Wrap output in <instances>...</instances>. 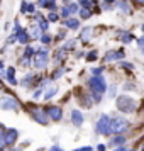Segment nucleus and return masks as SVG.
Instances as JSON below:
<instances>
[{
  "instance_id": "c85d7f7f",
  "label": "nucleus",
  "mask_w": 144,
  "mask_h": 151,
  "mask_svg": "<svg viewBox=\"0 0 144 151\" xmlns=\"http://www.w3.org/2000/svg\"><path fill=\"white\" fill-rule=\"evenodd\" d=\"M48 19H49V21H51V22H53V21H56V19H58V15H56L54 12H51V14H49V17H48Z\"/></svg>"
},
{
  "instance_id": "6e6552de",
  "label": "nucleus",
  "mask_w": 144,
  "mask_h": 151,
  "mask_svg": "<svg viewBox=\"0 0 144 151\" xmlns=\"http://www.w3.org/2000/svg\"><path fill=\"white\" fill-rule=\"evenodd\" d=\"M2 109L4 110H17L19 109V102L15 99H10V97H4L2 99Z\"/></svg>"
},
{
  "instance_id": "9b49d317",
  "label": "nucleus",
  "mask_w": 144,
  "mask_h": 151,
  "mask_svg": "<svg viewBox=\"0 0 144 151\" xmlns=\"http://www.w3.org/2000/svg\"><path fill=\"white\" fill-rule=\"evenodd\" d=\"M71 122L75 124V126H82L83 124V116L80 110H73L71 112Z\"/></svg>"
},
{
  "instance_id": "bb28decb",
  "label": "nucleus",
  "mask_w": 144,
  "mask_h": 151,
  "mask_svg": "<svg viewBox=\"0 0 144 151\" xmlns=\"http://www.w3.org/2000/svg\"><path fill=\"white\" fill-rule=\"evenodd\" d=\"M41 41H42V42H44V44H48V42H49V41H51V37H49V36H48V34H44V36H42V37H41Z\"/></svg>"
},
{
  "instance_id": "f704fd0d",
  "label": "nucleus",
  "mask_w": 144,
  "mask_h": 151,
  "mask_svg": "<svg viewBox=\"0 0 144 151\" xmlns=\"http://www.w3.org/2000/svg\"><path fill=\"white\" fill-rule=\"evenodd\" d=\"M98 151H105V146H103V144H100V146H98Z\"/></svg>"
},
{
  "instance_id": "c756f323",
  "label": "nucleus",
  "mask_w": 144,
  "mask_h": 151,
  "mask_svg": "<svg viewBox=\"0 0 144 151\" xmlns=\"http://www.w3.org/2000/svg\"><path fill=\"white\" fill-rule=\"evenodd\" d=\"M115 95V87H110V92H109V97H114Z\"/></svg>"
},
{
  "instance_id": "79ce46f5",
  "label": "nucleus",
  "mask_w": 144,
  "mask_h": 151,
  "mask_svg": "<svg viewBox=\"0 0 144 151\" xmlns=\"http://www.w3.org/2000/svg\"><path fill=\"white\" fill-rule=\"evenodd\" d=\"M129 151H132V150H129Z\"/></svg>"
},
{
  "instance_id": "dca6fc26",
  "label": "nucleus",
  "mask_w": 144,
  "mask_h": 151,
  "mask_svg": "<svg viewBox=\"0 0 144 151\" xmlns=\"http://www.w3.org/2000/svg\"><path fill=\"white\" fill-rule=\"evenodd\" d=\"M78 24L80 22L76 21V19H66V22H64V26L69 29H78Z\"/></svg>"
},
{
  "instance_id": "412c9836",
  "label": "nucleus",
  "mask_w": 144,
  "mask_h": 151,
  "mask_svg": "<svg viewBox=\"0 0 144 151\" xmlns=\"http://www.w3.org/2000/svg\"><path fill=\"white\" fill-rule=\"evenodd\" d=\"M132 37H134V36L129 34V32H122V36H120V39H122L124 42H130L132 41Z\"/></svg>"
},
{
  "instance_id": "0eeeda50",
  "label": "nucleus",
  "mask_w": 144,
  "mask_h": 151,
  "mask_svg": "<svg viewBox=\"0 0 144 151\" xmlns=\"http://www.w3.org/2000/svg\"><path fill=\"white\" fill-rule=\"evenodd\" d=\"M31 116L34 117V119L37 121V122L44 124V126H46V124L49 122L48 119H51V117L46 116V112H44V110H42L41 107H31Z\"/></svg>"
},
{
  "instance_id": "a19ab883",
  "label": "nucleus",
  "mask_w": 144,
  "mask_h": 151,
  "mask_svg": "<svg viewBox=\"0 0 144 151\" xmlns=\"http://www.w3.org/2000/svg\"><path fill=\"white\" fill-rule=\"evenodd\" d=\"M143 31H144V27H143Z\"/></svg>"
},
{
  "instance_id": "4c0bfd02",
  "label": "nucleus",
  "mask_w": 144,
  "mask_h": 151,
  "mask_svg": "<svg viewBox=\"0 0 144 151\" xmlns=\"http://www.w3.org/2000/svg\"><path fill=\"white\" fill-rule=\"evenodd\" d=\"M137 4H141V5H144V0H136Z\"/></svg>"
},
{
  "instance_id": "393cba45",
  "label": "nucleus",
  "mask_w": 144,
  "mask_h": 151,
  "mask_svg": "<svg viewBox=\"0 0 144 151\" xmlns=\"http://www.w3.org/2000/svg\"><path fill=\"white\" fill-rule=\"evenodd\" d=\"M80 14H82L83 19H87V17H90V10L88 9H83V10H80Z\"/></svg>"
},
{
  "instance_id": "1a4fd4ad",
  "label": "nucleus",
  "mask_w": 144,
  "mask_h": 151,
  "mask_svg": "<svg viewBox=\"0 0 144 151\" xmlns=\"http://www.w3.org/2000/svg\"><path fill=\"white\" fill-rule=\"evenodd\" d=\"M48 116L51 117L53 121H59V119L63 117V110L59 109V107H54V105H53V107L48 109Z\"/></svg>"
},
{
  "instance_id": "5701e85b",
  "label": "nucleus",
  "mask_w": 144,
  "mask_h": 151,
  "mask_svg": "<svg viewBox=\"0 0 144 151\" xmlns=\"http://www.w3.org/2000/svg\"><path fill=\"white\" fill-rule=\"evenodd\" d=\"M87 60H88V61H93V60H97V51H90L88 55H87Z\"/></svg>"
},
{
  "instance_id": "4468645a",
  "label": "nucleus",
  "mask_w": 144,
  "mask_h": 151,
  "mask_svg": "<svg viewBox=\"0 0 144 151\" xmlns=\"http://www.w3.org/2000/svg\"><path fill=\"white\" fill-rule=\"evenodd\" d=\"M125 143V137L122 136V134H119V136L117 137H114V139H112V141H110V146H117V144H120V146H122V144Z\"/></svg>"
},
{
  "instance_id": "473e14b6",
  "label": "nucleus",
  "mask_w": 144,
  "mask_h": 151,
  "mask_svg": "<svg viewBox=\"0 0 144 151\" xmlns=\"http://www.w3.org/2000/svg\"><path fill=\"white\" fill-rule=\"evenodd\" d=\"M137 44H139L141 48H144V39H139V41H137Z\"/></svg>"
},
{
  "instance_id": "58836bf2",
  "label": "nucleus",
  "mask_w": 144,
  "mask_h": 151,
  "mask_svg": "<svg viewBox=\"0 0 144 151\" xmlns=\"http://www.w3.org/2000/svg\"><path fill=\"white\" fill-rule=\"evenodd\" d=\"M112 2H114V0H105V4H112Z\"/></svg>"
},
{
  "instance_id": "aec40b11",
  "label": "nucleus",
  "mask_w": 144,
  "mask_h": 151,
  "mask_svg": "<svg viewBox=\"0 0 144 151\" xmlns=\"http://www.w3.org/2000/svg\"><path fill=\"white\" fill-rule=\"evenodd\" d=\"M22 12L26 14V12H34V5H31V4H22Z\"/></svg>"
},
{
  "instance_id": "e433bc0d",
  "label": "nucleus",
  "mask_w": 144,
  "mask_h": 151,
  "mask_svg": "<svg viewBox=\"0 0 144 151\" xmlns=\"http://www.w3.org/2000/svg\"><path fill=\"white\" fill-rule=\"evenodd\" d=\"M115 151H127V150H125V148H117Z\"/></svg>"
},
{
  "instance_id": "39448f33",
  "label": "nucleus",
  "mask_w": 144,
  "mask_h": 151,
  "mask_svg": "<svg viewBox=\"0 0 144 151\" xmlns=\"http://www.w3.org/2000/svg\"><path fill=\"white\" fill-rule=\"evenodd\" d=\"M2 148L4 146H9V144H14L15 139H17V136H19V132H17V129H5V127H2Z\"/></svg>"
},
{
  "instance_id": "ea45409f",
  "label": "nucleus",
  "mask_w": 144,
  "mask_h": 151,
  "mask_svg": "<svg viewBox=\"0 0 144 151\" xmlns=\"http://www.w3.org/2000/svg\"><path fill=\"white\" fill-rule=\"evenodd\" d=\"M143 151H144V143H143Z\"/></svg>"
},
{
  "instance_id": "7ed1b4c3",
  "label": "nucleus",
  "mask_w": 144,
  "mask_h": 151,
  "mask_svg": "<svg viewBox=\"0 0 144 151\" xmlns=\"http://www.w3.org/2000/svg\"><path fill=\"white\" fill-rule=\"evenodd\" d=\"M110 126H112V119H110L109 116L103 114V116L98 119V122H97V132L109 136L110 134Z\"/></svg>"
},
{
  "instance_id": "7c9ffc66",
  "label": "nucleus",
  "mask_w": 144,
  "mask_h": 151,
  "mask_svg": "<svg viewBox=\"0 0 144 151\" xmlns=\"http://www.w3.org/2000/svg\"><path fill=\"white\" fill-rule=\"evenodd\" d=\"M100 71H102V68H93V70H92V73H93V75H100Z\"/></svg>"
},
{
  "instance_id": "6ab92c4d",
  "label": "nucleus",
  "mask_w": 144,
  "mask_h": 151,
  "mask_svg": "<svg viewBox=\"0 0 144 151\" xmlns=\"http://www.w3.org/2000/svg\"><path fill=\"white\" fill-rule=\"evenodd\" d=\"M39 5H42V7H49V9H56V4L53 2V0H41Z\"/></svg>"
},
{
  "instance_id": "4be33fe9",
  "label": "nucleus",
  "mask_w": 144,
  "mask_h": 151,
  "mask_svg": "<svg viewBox=\"0 0 144 151\" xmlns=\"http://www.w3.org/2000/svg\"><path fill=\"white\" fill-rule=\"evenodd\" d=\"M32 55H34V49L31 48V46H27V48H26V51H24V56H27V58H31Z\"/></svg>"
},
{
  "instance_id": "c9c22d12",
  "label": "nucleus",
  "mask_w": 144,
  "mask_h": 151,
  "mask_svg": "<svg viewBox=\"0 0 144 151\" xmlns=\"http://www.w3.org/2000/svg\"><path fill=\"white\" fill-rule=\"evenodd\" d=\"M49 151H61V150H59V148L56 146V148H51V150H49Z\"/></svg>"
},
{
  "instance_id": "72a5a7b5",
  "label": "nucleus",
  "mask_w": 144,
  "mask_h": 151,
  "mask_svg": "<svg viewBox=\"0 0 144 151\" xmlns=\"http://www.w3.org/2000/svg\"><path fill=\"white\" fill-rule=\"evenodd\" d=\"M2 151H14V150H10L9 146H4V148H2Z\"/></svg>"
},
{
  "instance_id": "20e7f679",
  "label": "nucleus",
  "mask_w": 144,
  "mask_h": 151,
  "mask_svg": "<svg viewBox=\"0 0 144 151\" xmlns=\"http://www.w3.org/2000/svg\"><path fill=\"white\" fill-rule=\"evenodd\" d=\"M34 66L36 68H46L48 66V49L39 48L34 56Z\"/></svg>"
},
{
  "instance_id": "b1692460",
  "label": "nucleus",
  "mask_w": 144,
  "mask_h": 151,
  "mask_svg": "<svg viewBox=\"0 0 144 151\" xmlns=\"http://www.w3.org/2000/svg\"><path fill=\"white\" fill-rule=\"evenodd\" d=\"M31 32H32V36H34V37H41V32H39V29L36 27V26L31 29Z\"/></svg>"
},
{
  "instance_id": "9d476101",
  "label": "nucleus",
  "mask_w": 144,
  "mask_h": 151,
  "mask_svg": "<svg viewBox=\"0 0 144 151\" xmlns=\"http://www.w3.org/2000/svg\"><path fill=\"white\" fill-rule=\"evenodd\" d=\"M124 58V51H110L105 55V61H114V60H120Z\"/></svg>"
},
{
  "instance_id": "f03ea898",
  "label": "nucleus",
  "mask_w": 144,
  "mask_h": 151,
  "mask_svg": "<svg viewBox=\"0 0 144 151\" xmlns=\"http://www.w3.org/2000/svg\"><path fill=\"white\" fill-rule=\"evenodd\" d=\"M90 88H92V92L103 93V92L107 90V83H105V80H103V76L93 75V78H90Z\"/></svg>"
},
{
  "instance_id": "a878e982",
  "label": "nucleus",
  "mask_w": 144,
  "mask_h": 151,
  "mask_svg": "<svg viewBox=\"0 0 144 151\" xmlns=\"http://www.w3.org/2000/svg\"><path fill=\"white\" fill-rule=\"evenodd\" d=\"M120 66H124V68H127V70H132V68H134V66H132L130 63H127V61H122V63H120Z\"/></svg>"
},
{
  "instance_id": "f3484780",
  "label": "nucleus",
  "mask_w": 144,
  "mask_h": 151,
  "mask_svg": "<svg viewBox=\"0 0 144 151\" xmlns=\"http://www.w3.org/2000/svg\"><path fill=\"white\" fill-rule=\"evenodd\" d=\"M17 37H19V41H21L22 44H26V42L29 41V34L26 32V31H22V29L19 31V34H17Z\"/></svg>"
},
{
  "instance_id": "ddd939ff",
  "label": "nucleus",
  "mask_w": 144,
  "mask_h": 151,
  "mask_svg": "<svg viewBox=\"0 0 144 151\" xmlns=\"http://www.w3.org/2000/svg\"><path fill=\"white\" fill-rule=\"evenodd\" d=\"M92 34H93V29H92V27H85L82 31V36H80V37H82L83 41H90Z\"/></svg>"
},
{
  "instance_id": "f257e3e1",
  "label": "nucleus",
  "mask_w": 144,
  "mask_h": 151,
  "mask_svg": "<svg viewBox=\"0 0 144 151\" xmlns=\"http://www.w3.org/2000/svg\"><path fill=\"white\" fill-rule=\"evenodd\" d=\"M117 109L120 110V112H125V114H130V112H134L136 110V102L127 95H122L117 99Z\"/></svg>"
},
{
  "instance_id": "f8f14e48",
  "label": "nucleus",
  "mask_w": 144,
  "mask_h": 151,
  "mask_svg": "<svg viewBox=\"0 0 144 151\" xmlns=\"http://www.w3.org/2000/svg\"><path fill=\"white\" fill-rule=\"evenodd\" d=\"M4 78H5L9 83L15 85V83H17V80H15V70H14V68H9L7 73H4Z\"/></svg>"
},
{
  "instance_id": "2eb2a0df",
  "label": "nucleus",
  "mask_w": 144,
  "mask_h": 151,
  "mask_svg": "<svg viewBox=\"0 0 144 151\" xmlns=\"http://www.w3.org/2000/svg\"><path fill=\"white\" fill-rule=\"evenodd\" d=\"M56 92H58V87H56V85L49 87V88L46 90V93H44V99H46V100H48V99H51L53 95H56Z\"/></svg>"
},
{
  "instance_id": "cd10ccee",
  "label": "nucleus",
  "mask_w": 144,
  "mask_h": 151,
  "mask_svg": "<svg viewBox=\"0 0 144 151\" xmlns=\"http://www.w3.org/2000/svg\"><path fill=\"white\" fill-rule=\"evenodd\" d=\"M63 73H64V70H58V71H56V73H53V78H58V76H59V75H63Z\"/></svg>"
},
{
  "instance_id": "423d86ee",
  "label": "nucleus",
  "mask_w": 144,
  "mask_h": 151,
  "mask_svg": "<svg viewBox=\"0 0 144 151\" xmlns=\"http://www.w3.org/2000/svg\"><path fill=\"white\" fill-rule=\"evenodd\" d=\"M127 127H129V122L125 119H112L110 134H122V132H125Z\"/></svg>"
},
{
  "instance_id": "2f4dec72",
  "label": "nucleus",
  "mask_w": 144,
  "mask_h": 151,
  "mask_svg": "<svg viewBox=\"0 0 144 151\" xmlns=\"http://www.w3.org/2000/svg\"><path fill=\"white\" fill-rule=\"evenodd\" d=\"M75 151H92V148H80V150H75Z\"/></svg>"
},
{
  "instance_id": "a211bd4d",
  "label": "nucleus",
  "mask_w": 144,
  "mask_h": 151,
  "mask_svg": "<svg viewBox=\"0 0 144 151\" xmlns=\"http://www.w3.org/2000/svg\"><path fill=\"white\" fill-rule=\"evenodd\" d=\"M34 80H36L34 75H26V76H24V80H22V85H24V87H29Z\"/></svg>"
}]
</instances>
